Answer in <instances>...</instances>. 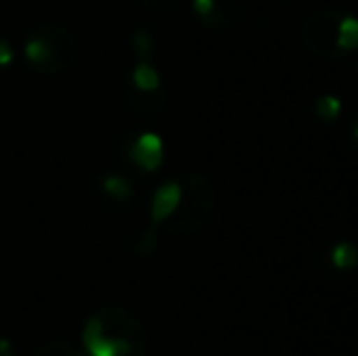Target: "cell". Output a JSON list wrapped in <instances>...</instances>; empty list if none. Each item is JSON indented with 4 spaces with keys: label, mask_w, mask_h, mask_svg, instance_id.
Returning a JSON list of instances; mask_svg holds the SVG:
<instances>
[{
    "label": "cell",
    "mask_w": 358,
    "mask_h": 356,
    "mask_svg": "<svg viewBox=\"0 0 358 356\" xmlns=\"http://www.w3.org/2000/svg\"><path fill=\"white\" fill-rule=\"evenodd\" d=\"M80 342L88 356H144L149 332L134 313L108 305L85 320Z\"/></svg>",
    "instance_id": "obj_1"
},
{
    "label": "cell",
    "mask_w": 358,
    "mask_h": 356,
    "mask_svg": "<svg viewBox=\"0 0 358 356\" xmlns=\"http://www.w3.org/2000/svg\"><path fill=\"white\" fill-rule=\"evenodd\" d=\"M24 57L37 71L64 73L78 59V39L62 24H39L24 42Z\"/></svg>",
    "instance_id": "obj_2"
},
{
    "label": "cell",
    "mask_w": 358,
    "mask_h": 356,
    "mask_svg": "<svg viewBox=\"0 0 358 356\" xmlns=\"http://www.w3.org/2000/svg\"><path fill=\"white\" fill-rule=\"evenodd\" d=\"M180 183V203L176 213L166 220L171 234H193L208 222L215 208V190L208 178L198 173H185Z\"/></svg>",
    "instance_id": "obj_3"
},
{
    "label": "cell",
    "mask_w": 358,
    "mask_h": 356,
    "mask_svg": "<svg viewBox=\"0 0 358 356\" xmlns=\"http://www.w3.org/2000/svg\"><path fill=\"white\" fill-rule=\"evenodd\" d=\"M129 159L146 173L159 171L161 164H164V142H161L159 134L154 132L139 134V139L129 149Z\"/></svg>",
    "instance_id": "obj_4"
},
{
    "label": "cell",
    "mask_w": 358,
    "mask_h": 356,
    "mask_svg": "<svg viewBox=\"0 0 358 356\" xmlns=\"http://www.w3.org/2000/svg\"><path fill=\"white\" fill-rule=\"evenodd\" d=\"M180 203V183L178 180H166L159 188L154 190V198H151V222L164 225L171 215L176 213Z\"/></svg>",
    "instance_id": "obj_5"
},
{
    "label": "cell",
    "mask_w": 358,
    "mask_h": 356,
    "mask_svg": "<svg viewBox=\"0 0 358 356\" xmlns=\"http://www.w3.org/2000/svg\"><path fill=\"white\" fill-rule=\"evenodd\" d=\"M100 190H103L105 198L115 200V203H127L132 198V183L124 176H117V173H108V176L100 178Z\"/></svg>",
    "instance_id": "obj_6"
},
{
    "label": "cell",
    "mask_w": 358,
    "mask_h": 356,
    "mask_svg": "<svg viewBox=\"0 0 358 356\" xmlns=\"http://www.w3.org/2000/svg\"><path fill=\"white\" fill-rule=\"evenodd\" d=\"M132 88L142 90V93H156L161 88V76L151 64H137V69L132 71Z\"/></svg>",
    "instance_id": "obj_7"
},
{
    "label": "cell",
    "mask_w": 358,
    "mask_h": 356,
    "mask_svg": "<svg viewBox=\"0 0 358 356\" xmlns=\"http://www.w3.org/2000/svg\"><path fill=\"white\" fill-rule=\"evenodd\" d=\"M336 47L344 52H356L358 49V17L346 15L336 27Z\"/></svg>",
    "instance_id": "obj_8"
},
{
    "label": "cell",
    "mask_w": 358,
    "mask_h": 356,
    "mask_svg": "<svg viewBox=\"0 0 358 356\" xmlns=\"http://www.w3.org/2000/svg\"><path fill=\"white\" fill-rule=\"evenodd\" d=\"M331 266L339 269V271H349L358 266V249L354 247L351 242H336L334 247H331Z\"/></svg>",
    "instance_id": "obj_9"
},
{
    "label": "cell",
    "mask_w": 358,
    "mask_h": 356,
    "mask_svg": "<svg viewBox=\"0 0 358 356\" xmlns=\"http://www.w3.org/2000/svg\"><path fill=\"white\" fill-rule=\"evenodd\" d=\"M32 356H83V352L66 339H49V342L39 344Z\"/></svg>",
    "instance_id": "obj_10"
},
{
    "label": "cell",
    "mask_w": 358,
    "mask_h": 356,
    "mask_svg": "<svg viewBox=\"0 0 358 356\" xmlns=\"http://www.w3.org/2000/svg\"><path fill=\"white\" fill-rule=\"evenodd\" d=\"M315 113H317V118L324 120V122H334L341 115V100L336 98V95H322L315 103Z\"/></svg>",
    "instance_id": "obj_11"
},
{
    "label": "cell",
    "mask_w": 358,
    "mask_h": 356,
    "mask_svg": "<svg viewBox=\"0 0 358 356\" xmlns=\"http://www.w3.org/2000/svg\"><path fill=\"white\" fill-rule=\"evenodd\" d=\"M132 47H134V52L139 54V59H149L151 49H154V44H151L149 32H144V29H139V32H134V37H132Z\"/></svg>",
    "instance_id": "obj_12"
},
{
    "label": "cell",
    "mask_w": 358,
    "mask_h": 356,
    "mask_svg": "<svg viewBox=\"0 0 358 356\" xmlns=\"http://www.w3.org/2000/svg\"><path fill=\"white\" fill-rule=\"evenodd\" d=\"M154 249H156V232L154 229H146L142 234V239H139V247L134 249V254H137V257H151Z\"/></svg>",
    "instance_id": "obj_13"
},
{
    "label": "cell",
    "mask_w": 358,
    "mask_h": 356,
    "mask_svg": "<svg viewBox=\"0 0 358 356\" xmlns=\"http://www.w3.org/2000/svg\"><path fill=\"white\" fill-rule=\"evenodd\" d=\"M193 13L200 20H210L217 13V0H193Z\"/></svg>",
    "instance_id": "obj_14"
},
{
    "label": "cell",
    "mask_w": 358,
    "mask_h": 356,
    "mask_svg": "<svg viewBox=\"0 0 358 356\" xmlns=\"http://www.w3.org/2000/svg\"><path fill=\"white\" fill-rule=\"evenodd\" d=\"M13 47H10L5 39H0V66H8L10 62H13Z\"/></svg>",
    "instance_id": "obj_15"
},
{
    "label": "cell",
    "mask_w": 358,
    "mask_h": 356,
    "mask_svg": "<svg viewBox=\"0 0 358 356\" xmlns=\"http://www.w3.org/2000/svg\"><path fill=\"white\" fill-rule=\"evenodd\" d=\"M0 356H15V347L8 337H0Z\"/></svg>",
    "instance_id": "obj_16"
},
{
    "label": "cell",
    "mask_w": 358,
    "mask_h": 356,
    "mask_svg": "<svg viewBox=\"0 0 358 356\" xmlns=\"http://www.w3.org/2000/svg\"><path fill=\"white\" fill-rule=\"evenodd\" d=\"M354 134H356V139H358V120H356V127H354Z\"/></svg>",
    "instance_id": "obj_17"
}]
</instances>
